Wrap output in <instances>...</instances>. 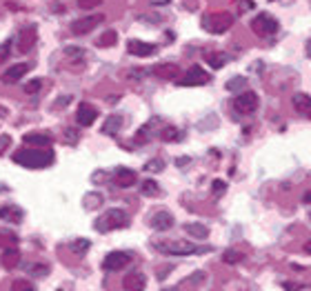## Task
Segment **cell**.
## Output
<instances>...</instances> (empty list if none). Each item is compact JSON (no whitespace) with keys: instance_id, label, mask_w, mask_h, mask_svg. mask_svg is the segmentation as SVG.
<instances>
[{"instance_id":"obj_1","label":"cell","mask_w":311,"mask_h":291,"mask_svg":"<svg viewBox=\"0 0 311 291\" xmlns=\"http://www.w3.org/2000/svg\"><path fill=\"white\" fill-rule=\"evenodd\" d=\"M13 162L23 165L27 169H45L53 165V151L47 147H33V149H18L13 153Z\"/></svg>"},{"instance_id":"obj_2","label":"cell","mask_w":311,"mask_h":291,"mask_svg":"<svg viewBox=\"0 0 311 291\" xmlns=\"http://www.w3.org/2000/svg\"><path fill=\"white\" fill-rule=\"evenodd\" d=\"M153 247L158 249L160 254H169V256H200V254L209 251V247L191 245V242H180V240H153Z\"/></svg>"},{"instance_id":"obj_3","label":"cell","mask_w":311,"mask_h":291,"mask_svg":"<svg viewBox=\"0 0 311 291\" xmlns=\"http://www.w3.org/2000/svg\"><path fill=\"white\" fill-rule=\"evenodd\" d=\"M93 227L98 229L100 234H109L113 229H123V227H129V214L125 209H109V211L100 214Z\"/></svg>"},{"instance_id":"obj_4","label":"cell","mask_w":311,"mask_h":291,"mask_svg":"<svg viewBox=\"0 0 311 291\" xmlns=\"http://www.w3.org/2000/svg\"><path fill=\"white\" fill-rule=\"evenodd\" d=\"M202 27L211 33H222L234 27V16L231 13H211V16L202 18Z\"/></svg>"},{"instance_id":"obj_5","label":"cell","mask_w":311,"mask_h":291,"mask_svg":"<svg viewBox=\"0 0 311 291\" xmlns=\"http://www.w3.org/2000/svg\"><path fill=\"white\" fill-rule=\"evenodd\" d=\"M251 29L258 33V36H274V33L280 29V25H278V20L271 18L269 13H258V16L251 20Z\"/></svg>"},{"instance_id":"obj_6","label":"cell","mask_w":311,"mask_h":291,"mask_svg":"<svg viewBox=\"0 0 311 291\" xmlns=\"http://www.w3.org/2000/svg\"><path fill=\"white\" fill-rule=\"evenodd\" d=\"M131 260H133V254H129V251H111L105 256L103 269H107V271H120V269L129 267Z\"/></svg>"},{"instance_id":"obj_7","label":"cell","mask_w":311,"mask_h":291,"mask_svg":"<svg viewBox=\"0 0 311 291\" xmlns=\"http://www.w3.org/2000/svg\"><path fill=\"white\" fill-rule=\"evenodd\" d=\"M105 20L103 13H91V16H85V18H78L76 23H71V31L73 36H87V33H91L96 27Z\"/></svg>"},{"instance_id":"obj_8","label":"cell","mask_w":311,"mask_h":291,"mask_svg":"<svg viewBox=\"0 0 311 291\" xmlns=\"http://www.w3.org/2000/svg\"><path fill=\"white\" fill-rule=\"evenodd\" d=\"M234 109L242 113V116H251L258 109V93L256 91H242L238 98L234 100Z\"/></svg>"},{"instance_id":"obj_9","label":"cell","mask_w":311,"mask_h":291,"mask_svg":"<svg viewBox=\"0 0 311 291\" xmlns=\"http://www.w3.org/2000/svg\"><path fill=\"white\" fill-rule=\"evenodd\" d=\"M209 83V73L202 69L200 65H193L185 76L178 78V85L180 87H198V85H207Z\"/></svg>"},{"instance_id":"obj_10","label":"cell","mask_w":311,"mask_h":291,"mask_svg":"<svg viewBox=\"0 0 311 291\" xmlns=\"http://www.w3.org/2000/svg\"><path fill=\"white\" fill-rule=\"evenodd\" d=\"M36 40H38V29H36V27H33V25L25 27V29L20 31V36H18V43H16L18 51H20V53H27V51H31V49H33V45H36Z\"/></svg>"},{"instance_id":"obj_11","label":"cell","mask_w":311,"mask_h":291,"mask_svg":"<svg viewBox=\"0 0 311 291\" xmlns=\"http://www.w3.org/2000/svg\"><path fill=\"white\" fill-rule=\"evenodd\" d=\"M127 51L131 56H138V58H147V56H153L158 51V47L151 45V43H143V40H129L127 43Z\"/></svg>"},{"instance_id":"obj_12","label":"cell","mask_w":311,"mask_h":291,"mask_svg":"<svg viewBox=\"0 0 311 291\" xmlns=\"http://www.w3.org/2000/svg\"><path fill=\"white\" fill-rule=\"evenodd\" d=\"M96 118H98V109H96V107H91L89 103H80L78 111H76V123L80 127L93 125V120H96Z\"/></svg>"},{"instance_id":"obj_13","label":"cell","mask_w":311,"mask_h":291,"mask_svg":"<svg viewBox=\"0 0 311 291\" xmlns=\"http://www.w3.org/2000/svg\"><path fill=\"white\" fill-rule=\"evenodd\" d=\"M136 180H138V176L133 169H127V167H118L116 169V173H113V182L120 187V189H129L136 185Z\"/></svg>"},{"instance_id":"obj_14","label":"cell","mask_w":311,"mask_h":291,"mask_svg":"<svg viewBox=\"0 0 311 291\" xmlns=\"http://www.w3.org/2000/svg\"><path fill=\"white\" fill-rule=\"evenodd\" d=\"M173 216L169 211H156L151 218H149V225L156 229V231H169L173 227Z\"/></svg>"},{"instance_id":"obj_15","label":"cell","mask_w":311,"mask_h":291,"mask_svg":"<svg viewBox=\"0 0 311 291\" xmlns=\"http://www.w3.org/2000/svg\"><path fill=\"white\" fill-rule=\"evenodd\" d=\"M23 209L18 205H3L0 207V220L9 222V225H20L23 222Z\"/></svg>"},{"instance_id":"obj_16","label":"cell","mask_w":311,"mask_h":291,"mask_svg":"<svg viewBox=\"0 0 311 291\" xmlns=\"http://www.w3.org/2000/svg\"><path fill=\"white\" fill-rule=\"evenodd\" d=\"M29 63H18V65H11L9 69H7L5 73H3V83H7V85H11V83H18V80H23V76L27 71H29Z\"/></svg>"},{"instance_id":"obj_17","label":"cell","mask_w":311,"mask_h":291,"mask_svg":"<svg viewBox=\"0 0 311 291\" xmlns=\"http://www.w3.org/2000/svg\"><path fill=\"white\" fill-rule=\"evenodd\" d=\"M123 287H125L127 291H145V287H147L145 274H143V271H131V274L123 280Z\"/></svg>"},{"instance_id":"obj_18","label":"cell","mask_w":311,"mask_h":291,"mask_svg":"<svg viewBox=\"0 0 311 291\" xmlns=\"http://www.w3.org/2000/svg\"><path fill=\"white\" fill-rule=\"evenodd\" d=\"M0 262H3L5 269H16L20 262V251L16 247H5L3 256H0Z\"/></svg>"},{"instance_id":"obj_19","label":"cell","mask_w":311,"mask_h":291,"mask_svg":"<svg viewBox=\"0 0 311 291\" xmlns=\"http://www.w3.org/2000/svg\"><path fill=\"white\" fill-rule=\"evenodd\" d=\"M291 103L300 116H311V96H307V93H294Z\"/></svg>"},{"instance_id":"obj_20","label":"cell","mask_w":311,"mask_h":291,"mask_svg":"<svg viewBox=\"0 0 311 291\" xmlns=\"http://www.w3.org/2000/svg\"><path fill=\"white\" fill-rule=\"evenodd\" d=\"M123 129V116H109L103 125L105 136H118V131Z\"/></svg>"},{"instance_id":"obj_21","label":"cell","mask_w":311,"mask_h":291,"mask_svg":"<svg viewBox=\"0 0 311 291\" xmlns=\"http://www.w3.org/2000/svg\"><path fill=\"white\" fill-rule=\"evenodd\" d=\"M23 143L31 145V147H49L51 136H47V133H27V136L23 138Z\"/></svg>"},{"instance_id":"obj_22","label":"cell","mask_w":311,"mask_h":291,"mask_svg":"<svg viewBox=\"0 0 311 291\" xmlns=\"http://www.w3.org/2000/svg\"><path fill=\"white\" fill-rule=\"evenodd\" d=\"M185 231L191 236V238H198V240H205L207 236H209V229L205 225H200V222H187Z\"/></svg>"},{"instance_id":"obj_23","label":"cell","mask_w":311,"mask_h":291,"mask_svg":"<svg viewBox=\"0 0 311 291\" xmlns=\"http://www.w3.org/2000/svg\"><path fill=\"white\" fill-rule=\"evenodd\" d=\"M178 67L176 65H158V67H153V73L158 78H165V80H173V78H178Z\"/></svg>"},{"instance_id":"obj_24","label":"cell","mask_w":311,"mask_h":291,"mask_svg":"<svg viewBox=\"0 0 311 291\" xmlns=\"http://www.w3.org/2000/svg\"><path fill=\"white\" fill-rule=\"evenodd\" d=\"M27 274L33 276V278H45L47 274H49V267L43 265V262H31V265H27Z\"/></svg>"},{"instance_id":"obj_25","label":"cell","mask_w":311,"mask_h":291,"mask_svg":"<svg viewBox=\"0 0 311 291\" xmlns=\"http://www.w3.org/2000/svg\"><path fill=\"white\" fill-rule=\"evenodd\" d=\"M242 260H245V256L240 254V249H227L222 254V262H227V265H238Z\"/></svg>"},{"instance_id":"obj_26","label":"cell","mask_w":311,"mask_h":291,"mask_svg":"<svg viewBox=\"0 0 311 291\" xmlns=\"http://www.w3.org/2000/svg\"><path fill=\"white\" fill-rule=\"evenodd\" d=\"M140 193H143V196H158L160 193L158 182H156L153 178H147L143 185H140Z\"/></svg>"},{"instance_id":"obj_27","label":"cell","mask_w":311,"mask_h":291,"mask_svg":"<svg viewBox=\"0 0 311 291\" xmlns=\"http://www.w3.org/2000/svg\"><path fill=\"white\" fill-rule=\"evenodd\" d=\"M116 43H118V33H116V31H105L103 36L96 40L98 47H113Z\"/></svg>"},{"instance_id":"obj_28","label":"cell","mask_w":311,"mask_h":291,"mask_svg":"<svg viewBox=\"0 0 311 291\" xmlns=\"http://www.w3.org/2000/svg\"><path fill=\"white\" fill-rule=\"evenodd\" d=\"M91 247V242L87 240V238H78V240H73L71 242V251L76 254V256H85L87 254V249Z\"/></svg>"},{"instance_id":"obj_29","label":"cell","mask_w":311,"mask_h":291,"mask_svg":"<svg viewBox=\"0 0 311 291\" xmlns=\"http://www.w3.org/2000/svg\"><path fill=\"white\" fill-rule=\"evenodd\" d=\"M180 136H182V133L176 129V127H169V125L160 131V138L165 140V143H173V140H180Z\"/></svg>"},{"instance_id":"obj_30","label":"cell","mask_w":311,"mask_h":291,"mask_svg":"<svg viewBox=\"0 0 311 291\" xmlns=\"http://www.w3.org/2000/svg\"><path fill=\"white\" fill-rule=\"evenodd\" d=\"M207 63L213 67V69H220V67H225L229 63L227 56H222V53H209L207 56Z\"/></svg>"},{"instance_id":"obj_31","label":"cell","mask_w":311,"mask_h":291,"mask_svg":"<svg viewBox=\"0 0 311 291\" xmlns=\"http://www.w3.org/2000/svg\"><path fill=\"white\" fill-rule=\"evenodd\" d=\"M165 169V160H160V158H153L149 162H145V171L147 173H158Z\"/></svg>"},{"instance_id":"obj_32","label":"cell","mask_w":311,"mask_h":291,"mask_svg":"<svg viewBox=\"0 0 311 291\" xmlns=\"http://www.w3.org/2000/svg\"><path fill=\"white\" fill-rule=\"evenodd\" d=\"M11 291H36V285H31L29 280L18 278V280L11 282Z\"/></svg>"},{"instance_id":"obj_33","label":"cell","mask_w":311,"mask_h":291,"mask_svg":"<svg viewBox=\"0 0 311 291\" xmlns=\"http://www.w3.org/2000/svg\"><path fill=\"white\" fill-rule=\"evenodd\" d=\"M100 205H103V196L100 193H87L85 196V207L87 209H96Z\"/></svg>"},{"instance_id":"obj_34","label":"cell","mask_w":311,"mask_h":291,"mask_svg":"<svg viewBox=\"0 0 311 291\" xmlns=\"http://www.w3.org/2000/svg\"><path fill=\"white\" fill-rule=\"evenodd\" d=\"M245 85H247V78L236 76V78H231V80H229V83H227V89H229V91H240Z\"/></svg>"},{"instance_id":"obj_35","label":"cell","mask_w":311,"mask_h":291,"mask_svg":"<svg viewBox=\"0 0 311 291\" xmlns=\"http://www.w3.org/2000/svg\"><path fill=\"white\" fill-rule=\"evenodd\" d=\"M65 53H67V58H76V60H83V56H85V49L83 47H67L65 49Z\"/></svg>"},{"instance_id":"obj_36","label":"cell","mask_w":311,"mask_h":291,"mask_svg":"<svg viewBox=\"0 0 311 291\" xmlns=\"http://www.w3.org/2000/svg\"><path fill=\"white\" fill-rule=\"evenodd\" d=\"M40 87H43V80H40V78L29 80V83L25 85V93H29V96H31V93H38V91H40Z\"/></svg>"},{"instance_id":"obj_37","label":"cell","mask_w":311,"mask_h":291,"mask_svg":"<svg viewBox=\"0 0 311 291\" xmlns=\"http://www.w3.org/2000/svg\"><path fill=\"white\" fill-rule=\"evenodd\" d=\"M9 49H11V40H7V43H3V45H0V65H3L5 60L11 56V53H9Z\"/></svg>"},{"instance_id":"obj_38","label":"cell","mask_w":311,"mask_h":291,"mask_svg":"<svg viewBox=\"0 0 311 291\" xmlns=\"http://www.w3.org/2000/svg\"><path fill=\"white\" fill-rule=\"evenodd\" d=\"M103 5V0H80L78 7L80 9H93V7H100Z\"/></svg>"},{"instance_id":"obj_39","label":"cell","mask_w":311,"mask_h":291,"mask_svg":"<svg viewBox=\"0 0 311 291\" xmlns=\"http://www.w3.org/2000/svg\"><path fill=\"white\" fill-rule=\"evenodd\" d=\"M65 136H67V140H69V145H76V140H78V131L76 129H67Z\"/></svg>"},{"instance_id":"obj_40","label":"cell","mask_w":311,"mask_h":291,"mask_svg":"<svg viewBox=\"0 0 311 291\" xmlns=\"http://www.w3.org/2000/svg\"><path fill=\"white\" fill-rule=\"evenodd\" d=\"M211 189H213V193H222L227 189V185L222 180H213V185H211Z\"/></svg>"},{"instance_id":"obj_41","label":"cell","mask_w":311,"mask_h":291,"mask_svg":"<svg viewBox=\"0 0 311 291\" xmlns=\"http://www.w3.org/2000/svg\"><path fill=\"white\" fill-rule=\"evenodd\" d=\"M9 143H11V138H9V136H0V156L5 153V149L9 147Z\"/></svg>"},{"instance_id":"obj_42","label":"cell","mask_w":311,"mask_h":291,"mask_svg":"<svg viewBox=\"0 0 311 291\" xmlns=\"http://www.w3.org/2000/svg\"><path fill=\"white\" fill-rule=\"evenodd\" d=\"M5 240H11V242H16V236L9 234V236H5V234H0V247L5 245Z\"/></svg>"},{"instance_id":"obj_43","label":"cell","mask_w":311,"mask_h":291,"mask_svg":"<svg viewBox=\"0 0 311 291\" xmlns=\"http://www.w3.org/2000/svg\"><path fill=\"white\" fill-rule=\"evenodd\" d=\"M302 202H305V205H311V191H307L305 196H302Z\"/></svg>"},{"instance_id":"obj_44","label":"cell","mask_w":311,"mask_h":291,"mask_svg":"<svg viewBox=\"0 0 311 291\" xmlns=\"http://www.w3.org/2000/svg\"><path fill=\"white\" fill-rule=\"evenodd\" d=\"M178 167H185V165H189V158H178V162H176Z\"/></svg>"},{"instance_id":"obj_45","label":"cell","mask_w":311,"mask_h":291,"mask_svg":"<svg viewBox=\"0 0 311 291\" xmlns=\"http://www.w3.org/2000/svg\"><path fill=\"white\" fill-rule=\"evenodd\" d=\"M171 0H151V5H169Z\"/></svg>"},{"instance_id":"obj_46","label":"cell","mask_w":311,"mask_h":291,"mask_svg":"<svg viewBox=\"0 0 311 291\" xmlns=\"http://www.w3.org/2000/svg\"><path fill=\"white\" fill-rule=\"evenodd\" d=\"M305 251H307V254L311 256V240H309V242H307V245H305Z\"/></svg>"},{"instance_id":"obj_47","label":"cell","mask_w":311,"mask_h":291,"mask_svg":"<svg viewBox=\"0 0 311 291\" xmlns=\"http://www.w3.org/2000/svg\"><path fill=\"white\" fill-rule=\"evenodd\" d=\"M162 291H180L178 287H167V289H162Z\"/></svg>"},{"instance_id":"obj_48","label":"cell","mask_w":311,"mask_h":291,"mask_svg":"<svg viewBox=\"0 0 311 291\" xmlns=\"http://www.w3.org/2000/svg\"><path fill=\"white\" fill-rule=\"evenodd\" d=\"M0 116H7V109H5V107H0Z\"/></svg>"}]
</instances>
